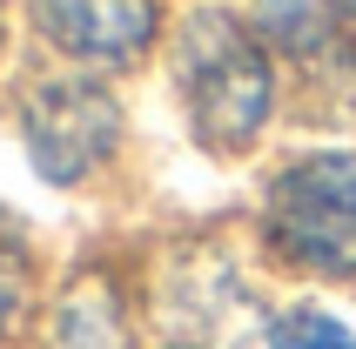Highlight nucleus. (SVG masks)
I'll list each match as a JSON object with an SVG mask.
<instances>
[{
    "mask_svg": "<svg viewBox=\"0 0 356 349\" xmlns=\"http://www.w3.org/2000/svg\"><path fill=\"white\" fill-rule=\"evenodd\" d=\"M168 67L202 148L242 155L276 115V54L236 7H195L168 40Z\"/></svg>",
    "mask_w": 356,
    "mask_h": 349,
    "instance_id": "1",
    "label": "nucleus"
},
{
    "mask_svg": "<svg viewBox=\"0 0 356 349\" xmlns=\"http://www.w3.org/2000/svg\"><path fill=\"white\" fill-rule=\"evenodd\" d=\"M262 249L323 282H356V148H309L262 188Z\"/></svg>",
    "mask_w": 356,
    "mask_h": 349,
    "instance_id": "2",
    "label": "nucleus"
},
{
    "mask_svg": "<svg viewBox=\"0 0 356 349\" xmlns=\"http://www.w3.org/2000/svg\"><path fill=\"white\" fill-rule=\"evenodd\" d=\"M20 141L40 181L74 188L121 148V101L95 74H54L20 101Z\"/></svg>",
    "mask_w": 356,
    "mask_h": 349,
    "instance_id": "3",
    "label": "nucleus"
},
{
    "mask_svg": "<svg viewBox=\"0 0 356 349\" xmlns=\"http://www.w3.org/2000/svg\"><path fill=\"white\" fill-rule=\"evenodd\" d=\"M27 14L81 67H135L161 40V0H27Z\"/></svg>",
    "mask_w": 356,
    "mask_h": 349,
    "instance_id": "4",
    "label": "nucleus"
},
{
    "mask_svg": "<svg viewBox=\"0 0 356 349\" xmlns=\"http://www.w3.org/2000/svg\"><path fill=\"white\" fill-rule=\"evenodd\" d=\"M249 27L269 40V54H289L302 67H316L323 54L343 47V20L330 0H256L249 7Z\"/></svg>",
    "mask_w": 356,
    "mask_h": 349,
    "instance_id": "5",
    "label": "nucleus"
},
{
    "mask_svg": "<svg viewBox=\"0 0 356 349\" xmlns=\"http://www.w3.org/2000/svg\"><path fill=\"white\" fill-rule=\"evenodd\" d=\"M269 349H356V330L343 316H330V309L296 302V309L269 316Z\"/></svg>",
    "mask_w": 356,
    "mask_h": 349,
    "instance_id": "6",
    "label": "nucleus"
},
{
    "mask_svg": "<svg viewBox=\"0 0 356 349\" xmlns=\"http://www.w3.org/2000/svg\"><path fill=\"white\" fill-rule=\"evenodd\" d=\"M27 295H34V255H27L20 229L0 215V336L27 316Z\"/></svg>",
    "mask_w": 356,
    "mask_h": 349,
    "instance_id": "7",
    "label": "nucleus"
},
{
    "mask_svg": "<svg viewBox=\"0 0 356 349\" xmlns=\"http://www.w3.org/2000/svg\"><path fill=\"white\" fill-rule=\"evenodd\" d=\"M330 7H337V20H343V27L356 20V0H330Z\"/></svg>",
    "mask_w": 356,
    "mask_h": 349,
    "instance_id": "8",
    "label": "nucleus"
},
{
    "mask_svg": "<svg viewBox=\"0 0 356 349\" xmlns=\"http://www.w3.org/2000/svg\"><path fill=\"white\" fill-rule=\"evenodd\" d=\"M168 349H209V343H168Z\"/></svg>",
    "mask_w": 356,
    "mask_h": 349,
    "instance_id": "9",
    "label": "nucleus"
}]
</instances>
